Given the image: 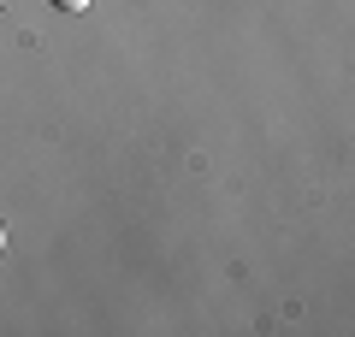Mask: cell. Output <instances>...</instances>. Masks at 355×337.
Instances as JSON below:
<instances>
[{"label": "cell", "mask_w": 355, "mask_h": 337, "mask_svg": "<svg viewBox=\"0 0 355 337\" xmlns=\"http://www.w3.org/2000/svg\"><path fill=\"white\" fill-rule=\"evenodd\" d=\"M48 6H60V12H89L95 0H48Z\"/></svg>", "instance_id": "obj_1"}, {"label": "cell", "mask_w": 355, "mask_h": 337, "mask_svg": "<svg viewBox=\"0 0 355 337\" xmlns=\"http://www.w3.org/2000/svg\"><path fill=\"white\" fill-rule=\"evenodd\" d=\"M0 249H6V225H0Z\"/></svg>", "instance_id": "obj_2"}]
</instances>
